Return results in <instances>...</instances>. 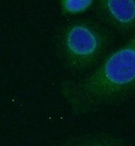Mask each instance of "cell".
<instances>
[{"label": "cell", "mask_w": 135, "mask_h": 146, "mask_svg": "<svg viewBox=\"0 0 135 146\" xmlns=\"http://www.w3.org/2000/svg\"><path fill=\"white\" fill-rule=\"evenodd\" d=\"M62 146H125L123 140L104 132L86 133L68 139Z\"/></svg>", "instance_id": "obj_4"}, {"label": "cell", "mask_w": 135, "mask_h": 146, "mask_svg": "<svg viewBox=\"0 0 135 146\" xmlns=\"http://www.w3.org/2000/svg\"><path fill=\"white\" fill-rule=\"evenodd\" d=\"M52 43L55 56L67 72L86 74L113 51L116 34L97 20L78 18L60 25Z\"/></svg>", "instance_id": "obj_2"}, {"label": "cell", "mask_w": 135, "mask_h": 146, "mask_svg": "<svg viewBox=\"0 0 135 146\" xmlns=\"http://www.w3.org/2000/svg\"><path fill=\"white\" fill-rule=\"evenodd\" d=\"M94 9L97 21L115 34H135V0H97Z\"/></svg>", "instance_id": "obj_3"}, {"label": "cell", "mask_w": 135, "mask_h": 146, "mask_svg": "<svg viewBox=\"0 0 135 146\" xmlns=\"http://www.w3.org/2000/svg\"><path fill=\"white\" fill-rule=\"evenodd\" d=\"M95 0H61L59 1V9L64 16H74L82 15L95 8Z\"/></svg>", "instance_id": "obj_5"}, {"label": "cell", "mask_w": 135, "mask_h": 146, "mask_svg": "<svg viewBox=\"0 0 135 146\" xmlns=\"http://www.w3.org/2000/svg\"><path fill=\"white\" fill-rule=\"evenodd\" d=\"M59 91L73 114L87 115L135 96V34L80 78L61 81Z\"/></svg>", "instance_id": "obj_1"}]
</instances>
